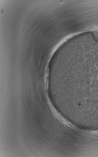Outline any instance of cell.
Instances as JSON below:
<instances>
[{"label": "cell", "mask_w": 98, "mask_h": 157, "mask_svg": "<svg viewBox=\"0 0 98 157\" xmlns=\"http://www.w3.org/2000/svg\"><path fill=\"white\" fill-rule=\"evenodd\" d=\"M92 35L94 40L98 43V31L93 32Z\"/></svg>", "instance_id": "1"}]
</instances>
